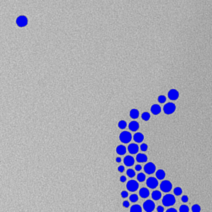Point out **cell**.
I'll return each mask as SVG.
<instances>
[{"instance_id":"1","label":"cell","mask_w":212,"mask_h":212,"mask_svg":"<svg viewBox=\"0 0 212 212\" xmlns=\"http://www.w3.org/2000/svg\"><path fill=\"white\" fill-rule=\"evenodd\" d=\"M176 203L175 197L173 195L168 194L163 197L162 203L164 206L166 207L173 206Z\"/></svg>"},{"instance_id":"2","label":"cell","mask_w":212,"mask_h":212,"mask_svg":"<svg viewBox=\"0 0 212 212\" xmlns=\"http://www.w3.org/2000/svg\"><path fill=\"white\" fill-rule=\"evenodd\" d=\"M119 140L122 143L127 144L131 142L132 138L131 134L129 132L124 131L120 133Z\"/></svg>"},{"instance_id":"3","label":"cell","mask_w":212,"mask_h":212,"mask_svg":"<svg viewBox=\"0 0 212 212\" xmlns=\"http://www.w3.org/2000/svg\"><path fill=\"white\" fill-rule=\"evenodd\" d=\"M172 188V184L169 180L162 181L160 184V188L163 192L168 193L171 191Z\"/></svg>"},{"instance_id":"4","label":"cell","mask_w":212,"mask_h":212,"mask_svg":"<svg viewBox=\"0 0 212 212\" xmlns=\"http://www.w3.org/2000/svg\"><path fill=\"white\" fill-rule=\"evenodd\" d=\"M126 188L129 192H135L139 188V184L136 181L131 180L128 182L126 184Z\"/></svg>"},{"instance_id":"5","label":"cell","mask_w":212,"mask_h":212,"mask_svg":"<svg viewBox=\"0 0 212 212\" xmlns=\"http://www.w3.org/2000/svg\"><path fill=\"white\" fill-rule=\"evenodd\" d=\"M155 207V205L153 201L151 200H148L143 204V208L146 212H151L153 211Z\"/></svg>"},{"instance_id":"6","label":"cell","mask_w":212,"mask_h":212,"mask_svg":"<svg viewBox=\"0 0 212 212\" xmlns=\"http://www.w3.org/2000/svg\"><path fill=\"white\" fill-rule=\"evenodd\" d=\"M156 166L153 163L149 162L145 164L144 167V171L148 174H153L155 172Z\"/></svg>"},{"instance_id":"7","label":"cell","mask_w":212,"mask_h":212,"mask_svg":"<svg viewBox=\"0 0 212 212\" xmlns=\"http://www.w3.org/2000/svg\"><path fill=\"white\" fill-rule=\"evenodd\" d=\"M146 184L149 188L154 189L157 188L159 183L158 180L155 177H150L147 179Z\"/></svg>"},{"instance_id":"8","label":"cell","mask_w":212,"mask_h":212,"mask_svg":"<svg viewBox=\"0 0 212 212\" xmlns=\"http://www.w3.org/2000/svg\"><path fill=\"white\" fill-rule=\"evenodd\" d=\"M176 109V106L173 103L169 102L166 104L163 108L164 113L166 114H171L174 112Z\"/></svg>"},{"instance_id":"9","label":"cell","mask_w":212,"mask_h":212,"mask_svg":"<svg viewBox=\"0 0 212 212\" xmlns=\"http://www.w3.org/2000/svg\"><path fill=\"white\" fill-rule=\"evenodd\" d=\"M128 152L131 154H134L137 153L139 151L138 145L136 143H131L128 147Z\"/></svg>"},{"instance_id":"10","label":"cell","mask_w":212,"mask_h":212,"mask_svg":"<svg viewBox=\"0 0 212 212\" xmlns=\"http://www.w3.org/2000/svg\"><path fill=\"white\" fill-rule=\"evenodd\" d=\"M134 162H135L134 158L131 156H126L124 159V163L125 165L126 166H132L134 164Z\"/></svg>"},{"instance_id":"11","label":"cell","mask_w":212,"mask_h":212,"mask_svg":"<svg viewBox=\"0 0 212 212\" xmlns=\"http://www.w3.org/2000/svg\"><path fill=\"white\" fill-rule=\"evenodd\" d=\"M169 99L171 100H175L178 98L179 96V93L178 91L175 89H172L170 90L168 93Z\"/></svg>"},{"instance_id":"12","label":"cell","mask_w":212,"mask_h":212,"mask_svg":"<svg viewBox=\"0 0 212 212\" xmlns=\"http://www.w3.org/2000/svg\"><path fill=\"white\" fill-rule=\"evenodd\" d=\"M140 196L143 198H146L150 196V191L148 188L143 187L140 188L139 192Z\"/></svg>"},{"instance_id":"13","label":"cell","mask_w":212,"mask_h":212,"mask_svg":"<svg viewBox=\"0 0 212 212\" xmlns=\"http://www.w3.org/2000/svg\"><path fill=\"white\" fill-rule=\"evenodd\" d=\"M128 128L132 131H136L139 128V124L136 121H132L129 124Z\"/></svg>"},{"instance_id":"14","label":"cell","mask_w":212,"mask_h":212,"mask_svg":"<svg viewBox=\"0 0 212 212\" xmlns=\"http://www.w3.org/2000/svg\"><path fill=\"white\" fill-rule=\"evenodd\" d=\"M136 160L139 163H144L148 160V157L145 154L139 153L136 155Z\"/></svg>"},{"instance_id":"15","label":"cell","mask_w":212,"mask_h":212,"mask_svg":"<svg viewBox=\"0 0 212 212\" xmlns=\"http://www.w3.org/2000/svg\"><path fill=\"white\" fill-rule=\"evenodd\" d=\"M133 138L134 141L137 143H140L143 141L144 136L142 133L138 132L134 135Z\"/></svg>"},{"instance_id":"16","label":"cell","mask_w":212,"mask_h":212,"mask_svg":"<svg viewBox=\"0 0 212 212\" xmlns=\"http://www.w3.org/2000/svg\"><path fill=\"white\" fill-rule=\"evenodd\" d=\"M116 152L120 155H124L126 152V147L123 145H119L116 148Z\"/></svg>"},{"instance_id":"17","label":"cell","mask_w":212,"mask_h":212,"mask_svg":"<svg viewBox=\"0 0 212 212\" xmlns=\"http://www.w3.org/2000/svg\"><path fill=\"white\" fill-rule=\"evenodd\" d=\"M150 110L153 114L154 115H158L161 112V109L159 105L155 104L151 107Z\"/></svg>"},{"instance_id":"18","label":"cell","mask_w":212,"mask_h":212,"mask_svg":"<svg viewBox=\"0 0 212 212\" xmlns=\"http://www.w3.org/2000/svg\"><path fill=\"white\" fill-rule=\"evenodd\" d=\"M156 176L159 180H162L165 177L166 173L164 170L160 169L156 172Z\"/></svg>"},{"instance_id":"19","label":"cell","mask_w":212,"mask_h":212,"mask_svg":"<svg viewBox=\"0 0 212 212\" xmlns=\"http://www.w3.org/2000/svg\"><path fill=\"white\" fill-rule=\"evenodd\" d=\"M151 196L154 200H159L162 197V193L159 191L155 190L152 192Z\"/></svg>"},{"instance_id":"20","label":"cell","mask_w":212,"mask_h":212,"mask_svg":"<svg viewBox=\"0 0 212 212\" xmlns=\"http://www.w3.org/2000/svg\"><path fill=\"white\" fill-rule=\"evenodd\" d=\"M130 116L133 119H136L139 117V112L136 109H133L130 111Z\"/></svg>"},{"instance_id":"21","label":"cell","mask_w":212,"mask_h":212,"mask_svg":"<svg viewBox=\"0 0 212 212\" xmlns=\"http://www.w3.org/2000/svg\"><path fill=\"white\" fill-rule=\"evenodd\" d=\"M130 211L132 212H141L142 209L139 205L135 204L131 207Z\"/></svg>"},{"instance_id":"22","label":"cell","mask_w":212,"mask_h":212,"mask_svg":"<svg viewBox=\"0 0 212 212\" xmlns=\"http://www.w3.org/2000/svg\"><path fill=\"white\" fill-rule=\"evenodd\" d=\"M27 20L25 17H20L17 20V23L20 26H24L26 24Z\"/></svg>"},{"instance_id":"23","label":"cell","mask_w":212,"mask_h":212,"mask_svg":"<svg viewBox=\"0 0 212 212\" xmlns=\"http://www.w3.org/2000/svg\"><path fill=\"white\" fill-rule=\"evenodd\" d=\"M137 179L138 182H142L145 181L146 179V176L144 173H140L137 175Z\"/></svg>"},{"instance_id":"24","label":"cell","mask_w":212,"mask_h":212,"mask_svg":"<svg viewBox=\"0 0 212 212\" xmlns=\"http://www.w3.org/2000/svg\"><path fill=\"white\" fill-rule=\"evenodd\" d=\"M174 194L176 196H180L183 192V191L182 188L180 187H176L174 189L173 191Z\"/></svg>"},{"instance_id":"25","label":"cell","mask_w":212,"mask_h":212,"mask_svg":"<svg viewBox=\"0 0 212 212\" xmlns=\"http://www.w3.org/2000/svg\"><path fill=\"white\" fill-rule=\"evenodd\" d=\"M126 174L129 178H133L136 175V172L135 171L131 169H129L126 171Z\"/></svg>"},{"instance_id":"26","label":"cell","mask_w":212,"mask_h":212,"mask_svg":"<svg viewBox=\"0 0 212 212\" xmlns=\"http://www.w3.org/2000/svg\"><path fill=\"white\" fill-rule=\"evenodd\" d=\"M118 127L121 129H124L127 126V123L124 120H121L118 123Z\"/></svg>"},{"instance_id":"27","label":"cell","mask_w":212,"mask_h":212,"mask_svg":"<svg viewBox=\"0 0 212 212\" xmlns=\"http://www.w3.org/2000/svg\"><path fill=\"white\" fill-rule=\"evenodd\" d=\"M129 200L132 203H136L138 200V196L136 194H133L130 196Z\"/></svg>"},{"instance_id":"28","label":"cell","mask_w":212,"mask_h":212,"mask_svg":"<svg viewBox=\"0 0 212 212\" xmlns=\"http://www.w3.org/2000/svg\"><path fill=\"white\" fill-rule=\"evenodd\" d=\"M142 119L144 121H148L150 119V114L148 112H145L142 114Z\"/></svg>"},{"instance_id":"29","label":"cell","mask_w":212,"mask_h":212,"mask_svg":"<svg viewBox=\"0 0 212 212\" xmlns=\"http://www.w3.org/2000/svg\"><path fill=\"white\" fill-rule=\"evenodd\" d=\"M192 210L194 212H199L201 210V207L199 205L196 204L192 207Z\"/></svg>"},{"instance_id":"30","label":"cell","mask_w":212,"mask_h":212,"mask_svg":"<svg viewBox=\"0 0 212 212\" xmlns=\"http://www.w3.org/2000/svg\"><path fill=\"white\" fill-rule=\"evenodd\" d=\"M180 211L181 212H188L189 211V207L186 205H182L180 207Z\"/></svg>"},{"instance_id":"31","label":"cell","mask_w":212,"mask_h":212,"mask_svg":"<svg viewBox=\"0 0 212 212\" xmlns=\"http://www.w3.org/2000/svg\"><path fill=\"white\" fill-rule=\"evenodd\" d=\"M140 149L142 152H146L148 150V146L147 144L145 143H142L141 145H140Z\"/></svg>"},{"instance_id":"32","label":"cell","mask_w":212,"mask_h":212,"mask_svg":"<svg viewBox=\"0 0 212 212\" xmlns=\"http://www.w3.org/2000/svg\"><path fill=\"white\" fill-rule=\"evenodd\" d=\"M166 100V98L165 96H164V95H160L158 98V101L160 103H164L165 102Z\"/></svg>"},{"instance_id":"33","label":"cell","mask_w":212,"mask_h":212,"mask_svg":"<svg viewBox=\"0 0 212 212\" xmlns=\"http://www.w3.org/2000/svg\"><path fill=\"white\" fill-rule=\"evenodd\" d=\"M121 196L123 198H126L128 197V193L126 191H123L121 192Z\"/></svg>"},{"instance_id":"34","label":"cell","mask_w":212,"mask_h":212,"mask_svg":"<svg viewBox=\"0 0 212 212\" xmlns=\"http://www.w3.org/2000/svg\"><path fill=\"white\" fill-rule=\"evenodd\" d=\"M188 197L187 195H184L181 198V200L183 203H187L188 201Z\"/></svg>"},{"instance_id":"35","label":"cell","mask_w":212,"mask_h":212,"mask_svg":"<svg viewBox=\"0 0 212 212\" xmlns=\"http://www.w3.org/2000/svg\"><path fill=\"white\" fill-rule=\"evenodd\" d=\"M130 203L128 200H125L123 203V206L126 208H128L130 206Z\"/></svg>"},{"instance_id":"36","label":"cell","mask_w":212,"mask_h":212,"mask_svg":"<svg viewBox=\"0 0 212 212\" xmlns=\"http://www.w3.org/2000/svg\"><path fill=\"white\" fill-rule=\"evenodd\" d=\"M118 170L120 173H123L125 171V168L123 165H120L118 168Z\"/></svg>"},{"instance_id":"37","label":"cell","mask_w":212,"mask_h":212,"mask_svg":"<svg viewBox=\"0 0 212 212\" xmlns=\"http://www.w3.org/2000/svg\"><path fill=\"white\" fill-rule=\"evenodd\" d=\"M157 210L158 212H163L164 211V208L162 206H159L157 207Z\"/></svg>"},{"instance_id":"38","label":"cell","mask_w":212,"mask_h":212,"mask_svg":"<svg viewBox=\"0 0 212 212\" xmlns=\"http://www.w3.org/2000/svg\"><path fill=\"white\" fill-rule=\"evenodd\" d=\"M142 169V167L140 165V164H137L136 166H135V169L136 171L138 172H139Z\"/></svg>"},{"instance_id":"39","label":"cell","mask_w":212,"mask_h":212,"mask_svg":"<svg viewBox=\"0 0 212 212\" xmlns=\"http://www.w3.org/2000/svg\"><path fill=\"white\" fill-rule=\"evenodd\" d=\"M126 180H127V178H126V176H124V175L121 176L120 178V182H121L122 183H124L125 182H126Z\"/></svg>"},{"instance_id":"40","label":"cell","mask_w":212,"mask_h":212,"mask_svg":"<svg viewBox=\"0 0 212 212\" xmlns=\"http://www.w3.org/2000/svg\"><path fill=\"white\" fill-rule=\"evenodd\" d=\"M166 212H177V210L176 209H175L174 208H171L166 210Z\"/></svg>"},{"instance_id":"41","label":"cell","mask_w":212,"mask_h":212,"mask_svg":"<svg viewBox=\"0 0 212 212\" xmlns=\"http://www.w3.org/2000/svg\"><path fill=\"white\" fill-rule=\"evenodd\" d=\"M121 161H122V160H121V158H120V157H117V158H116V162H117V163H120V162H121Z\"/></svg>"}]
</instances>
